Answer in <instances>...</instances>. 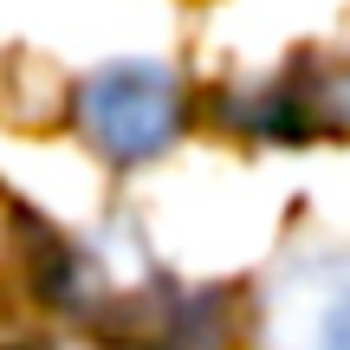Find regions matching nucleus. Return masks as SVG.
I'll list each match as a JSON object with an SVG mask.
<instances>
[{
    "mask_svg": "<svg viewBox=\"0 0 350 350\" xmlns=\"http://www.w3.org/2000/svg\"><path fill=\"white\" fill-rule=\"evenodd\" d=\"M286 104H292V130L318 137V130H338L350 137V59L344 65H299L286 78Z\"/></svg>",
    "mask_w": 350,
    "mask_h": 350,
    "instance_id": "4",
    "label": "nucleus"
},
{
    "mask_svg": "<svg viewBox=\"0 0 350 350\" xmlns=\"http://www.w3.org/2000/svg\"><path fill=\"white\" fill-rule=\"evenodd\" d=\"M247 305L260 350H350V253H292Z\"/></svg>",
    "mask_w": 350,
    "mask_h": 350,
    "instance_id": "2",
    "label": "nucleus"
},
{
    "mask_svg": "<svg viewBox=\"0 0 350 350\" xmlns=\"http://www.w3.org/2000/svg\"><path fill=\"white\" fill-rule=\"evenodd\" d=\"M72 117H78V137L111 169H137V163H156L182 137L188 91L156 59H117V65H98L72 91Z\"/></svg>",
    "mask_w": 350,
    "mask_h": 350,
    "instance_id": "1",
    "label": "nucleus"
},
{
    "mask_svg": "<svg viewBox=\"0 0 350 350\" xmlns=\"http://www.w3.org/2000/svg\"><path fill=\"white\" fill-rule=\"evenodd\" d=\"M65 240L52 234L39 214H26L13 195H0V286H33L52 292V266H59Z\"/></svg>",
    "mask_w": 350,
    "mask_h": 350,
    "instance_id": "3",
    "label": "nucleus"
}]
</instances>
